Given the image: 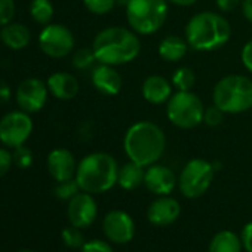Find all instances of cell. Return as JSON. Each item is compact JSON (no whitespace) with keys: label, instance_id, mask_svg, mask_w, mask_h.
<instances>
[{"label":"cell","instance_id":"cell-1","mask_svg":"<svg viewBox=\"0 0 252 252\" xmlns=\"http://www.w3.org/2000/svg\"><path fill=\"white\" fill-rule=\"evenodd\" d=\"M91 48L98 64L119 67L129 64L140 57L141 40L140 34L132 29L114 26L96 33Z\"/></svg>","mask_w":252,"mask_h":252},{"label":"cell","instance_id":"cell-2","mask_svg":"<svg viewBox=\"0 0 252 252\" xmlns=\"http://www.w3.org/2000/svg\"><path fill=\"white\" fill-rule=\"evenodd\" d=\"M123 150L129 160L149 168L160 160L166 150V135L152 120H138L125 132Z\"/></svg>","mask_w":252,"mask_h":252},{"label":"cell","instance_id":"cell-3","mask_svg":"<svg viewBox=\"0 0 252 252\" xmlns=\"http://www.w3.org/2000/svg\"><path fill=\"white\" fill-rule=\"evenodd\" d=\"M184 37L193 51L214 52L230 42L231 26L224 15L203 11L194 14L187 21Z\"/></svg>","mask_w":252,"mask_h":252},{"label":"cell","instance_id":"cell-4","mask_svg":"<svg viewBox=\"0 0 252 252\" xmlns=\"http://www.w3.org/2000/svg\"><path fill=\"white\" fill-rule=\"evenodd\" d=\"M117 160L105 152H95L86 155L79 162L74 178L82 191L101 194L117 184Z\"/></svg>","mask_w":252,"mask_h":252},{"label":"cell","instance_id":"cell-5","mask_svg":"<svg viewBox=\"0 0 252 252\" xmlns=\"http://www.w3.org/2000/svg\"><path fill=\"white\" fill-rule=\"evenodd\" d=\"M214 104L225 114H242L252 108V80L243 74H227L212 91Z\"/></svg>","mask_w":252,"mask_h":252},{"label":"cell","instance_id":"cell-6","mask_svg":"<svg viewBox=\"0 0 252 252\" xmlns=\"http://www.w3.org/2000/svg\"><path fill=\"white\" fill-rule=\"evenodd\" d=\"M125 11L129 29L140 36H152L165 26L169 14V2L168 0H128Z\"/></svg>","mask_w":252,"mask_h":252},{"label":"cell","instance_id":"cell-7","mask_svg":"<svg viewBox=\"0 0 252 252\" xmlns=\"http://www.w3.org/2000/svg\"><path fill=\"white\" fill-rule=\"evenodd\" d=\"M205 105L191 91H177L166 102V117L178 129H193L203 123Z\"/></svg>","mask_w":252,"mask_h":252},{"label":"cell","instance_id":"cell-8","mask_svg":"<svg viewBox=\"0 0 252 252\" xmlns=\"http://www.w3.org/2000/svg\"><path fill=\"white\" fill-rule=\"evenodd\" d=\"M215 175V168L211 162L196 158L189 160L178 178V187L184 197L199 199L211 187Z\"/></svg>","mask_w":252,"mask_h":252},{"label":"cell","instance_id":"cell-9","mask_svg":"<svg viewBox=\"0 0 252 252\" xmlns=\"http://www.w3.org/2000/svg\"><path fill=\"white\" fill-rule=\"evenodd\" d=\"M34 129L32 114L24 110H12L0 119V143L8 149L26 146Z\"/></svg>","mask_w":252,"mask_h":252},{"label":"cell","instance_id":"cell-10","mask_svg":"<svg viewBox=\"0 0 252 252\" xmlns=\"http://www.w3.org/2000/svg\"><path fill=\"white\" fill-rule=\"evenodd\" d=\"M37 45L46 57L61 60L73 52L76 40L73 32L67 26L51 23L40 30Z\"/></svg>","mask_w":252,"mask_h":252},{"label":"cell","instance_id":"cell-11","mask_svg":"<svg viewBox=\"0 0 252 252\" xmlns=\"http://www.w3.org/2000/svg\"><path fill=\"white\" fill-rule=\"evenodd\" d=\"M48 98V85L39 77H27L15 89V101L18 107L30 114L39 113L46 105Z\"/></svg>","mask_w":252,"mask_h":252},{"label":"cell","instance_id":"cell-12","mask_svg":"<svg viewBox=\"0 0 252 252\" xmlns=\"http://www.w3.org/2000/svg\"><path fill=\"white\" fill-rule=\"evenodd\" d=\"M102 230L110 242L125 245L131 242L135 234V222L128 212L116 209L104 217Z\"/></svg>","mask_w":252,"mask_h":252},{"label":"cell","instance_id":"cell-13","mask_svg":"<svg viewBox=\"0 0 252 252\" xmlns=\"http://www.w3.org/2000/svg\"><path fill=\"white\" fill-rule=\"evenodd\" d=\"M96 214H98V206L91 193L79 191L73 199L68 200L67 215L71 225L74 227L79 228L89 227L95 221Z\"/></svg>","mask_w":252,"mask_h":252},{"label":"cell","instance_id":"cell-14","mask_svg":"<svg viewBox=\"0 0 252 252\" xmlns=\"http://www.w3.org/2000/svg\"><path fill=\"white\" fill-rule=\"evenodd\" d=\"M178 184V178L174 171L165 165H152L146 169L144 186L156 196H169Z\"/></svg>","mask_w":252,"mask_h":252},{"label":"cell","instance_id":"cell-15","mask_svg":"<svg viewBox=\"0 0 252 252\" xmlns=\"http://www.w3.org/2000/svg\"><path fill=\"white\" fill-rule=\"evenodd\" d=\"M77 165L79 163L76 162L74 155L68 149H64V147L54 149L48 155V159H46L48 172L57 183L73 180L76 177Z\"/></svg>","mask_w":252,"mask_h":252},{"label":"cell","instance_id":"cell-16","mask_svg":"<svg viewBox=\"0 0 252 252\" xmlns=\"http://www.w3.org/2000/svg\"><path fill=\"white\" fill-rule=\"evenodd\" d=\"M181 214V205L171 196H159L147 209V218L153 225L165 227L174 224Z\"/></svg>","mask_w":252,"mask_h":252},{"label":"cell","instance_id":"cell-17","mask_svg":"<svg viewBox=\"0 0 252 252\" xmlns=\"http://www.w3.org/2000/svg\"><path fill=\"white\" fill-rule=\"evenodd\" d=\"M92 85L94 88L107 96H114L122 91L123 86V80L120 73L116 70V67L113 65H107V64H98L91 76Z\"/></svg>","mask_w":252,"mask_h":252},{"label":"cell","instance_id":"cell-18","mask_svg":"<svg viewBox=\"0 0 252 252\" xmlns=\"http://www.w3.org/2000/svg\"><path fill=\"white\" fill-rule=\"evenodd\" d=\"M46 85H48L49 94L61 101L74 99L80 89L77 77L70 73H65V71L52 73L46 79Z\"/></svg>","mask_w":252,"mask_h":252},{"label":"cell","instance_id":"cell-19","mask_svg":"<svg viewBox=\"0 0 252 252\" xmlns=\"http://www.w3.org/2000/svg\"><path fill=\"white\" fill-rule=\"evenodd\" d=\"M141 94L149 104L153 105L166 104L168 99L172 96V83L163 76L152 74L143 82Z\"/></svg>","mask_w":252,"mask_h":252},{"label":"cell","instance_id":"cell-20","mask_svg":"<svg viewBox=\"0 0 252 252\" xmlns=\"http://www.w3.org/2000/svg\"><path fill=\"white\" fill-rule=\"evenodd\" d=\"M0 40L12 51H23L32 42V33L27 26L21 23H9L0 29Z\"/></svg>","mask_w":252,"mask_h":252},{"label":"cell","instance_id":"cell-21","mask_svg":"<svg viewBox=\"0 0 252 252\" xmlns=\"http://www.w3.org/2000/svg\"><path fill=\"white\" fill-rule=\"evenodd\" d=\"M189 48L190 46H189L186 37L183 39L177 34H171L160 40L158 54L166 63H178L187 55Z\"/></svg>","mask_w":252,"mask_h":252},{"label":"cell","instance_id":"cell-22","mask_svg":"<svg viewBox=\"0 0 252 252\" xmlns=\"http://www.w3.org/2000/svg\"><path fill=\"white\" fill-rule=\"evenodd\" d=\"M144 175H146L144 166L129 160L119 168L117 184L123 190H135L141 184H144Z\"/></svg>","mask_w":252,"mask_h":252},{"label":"cell","instance_id":"cell-23","mask_svg":"<svg viewBox=\"0 0 252 252\" xmlns=\"http://www.w3.org/2000/svg\"><path fill=\"white\" fill-rule=\"evenodd\" d=\"M242 239L236 233L222 230L212 237L208 252H242Z\"/></svg>","mask_w":252,"mask_h":252},{"label":"cell","instance_id":"cell-24","mask_svg":"<svg viewBox=\"0 0 252 252\" xmlns=\"http://www.w3.org/2000/svg\"><path fill=\"white\" fill-rule=\"evenodd\" d=\"M54 5L51 0H32L30 17L39 26H48L54 18Z\"/></svg>","mask_w":252,"mask_h":252},{"label":"cell","instance_id":"cell-25","mask_svg":"<svg viewBox=\"0 0 252 252\" xmlns=\"http://www.w3.org/2000/svg\"><path fill=\"white\" fill-rule=\"evenodd\" d=\"M171 83L177 91H191L196 83V74L189 67H180L174 71Z\"/></svg>","mask_w":252,"mask_h":252},{"label":"cell","instance_id":"cell-26","mask_svg":"<svg viewBox=\"0 0 252 252\" xmlns=\"http://www.w3.org/2000/svg\"><path fill=\"white\" fill-rule=\"evenodd\" d=\"M95 61H96V58H95L92 48H80V49L74 51V54L71 57V64L76 70H86L91 65H94Z\"/></svg>","mask_w":252,"mask_h":252},{"label":"cell","instance_id":"cell-27","mask_svg":"<svg viewBox=\"0 0 252 252\" xmlns=\"http://www.w3.org/2000/svg\"><path fill=\"white\" fill-rule=\"evenodd\" d=\"M79 191H82V190H80V187H79L76 178L67 180V181H61V183H58L57 187L54 189V193H55V196H57L60 200H70V199H73Z\"/></svg>","mask_w":252,"mask_h":252},{"label":"cell","instance_id":"cell-28","mask_svg":"<svg viewBox=\"0 0 252 252\" xmlns=\"http://www.w3.org/2000/svg\"><path fill=\"white\" fill-rule=\"evenodd\" d=\"M61 237H63V242L67 248H71V249H80L85 243V237L80 231L79 227H67L63 230L61 233Z\"/></svg>","mask_w":252,"mask_h":252},{"label":"cell","instance_id":"cell-29","mask_svg":"<svg viewBox=\"0 0 252 252\" xmlns=\"http://www.w3.org/2000/svg\"><path fill=\"white\" fill-rule=\"evenodd\" d=\"M83 5L94 15H107L117 3L116 0H83Z\"/></svg>","mask_w":252,"mask_h":252},{"label":"cell","instance_id":"cell-30","mask_svg":"<svg viewBox=\"0 0 252 252\" xmlns=\"http://www.w3.org/2000/svg\"><path fill=\"white\" fill-rule=\"evenodd\" d=\"M12 158H14V165L21 168V169H29L33 165V160H34L33 152L26 146L14 149Z\"/></svg>","mask_w":252,"mask_h":252},{"label":"cell","instance_id":"cell-31","mask_svg":"<svg viewBox=\"0 0 252 252\" xmlns=\"http://www.w3.org/2000/svg\"><path fill=\"white\" fill-rule=\"evenodd\" d=\"M224 116L225 113L218 108L215 104L209 105V107H205V113H203V123L209 128H217L220 126L222 122H224Z\"/></svg>","mask_w":252,"mask_h":252},{"label":"cell","instance_id":"cell-32","mask_svg":"<svg viewBox=\"0 0 252 252\" xmlns=\"http://www.w3.org/2000/svg\"><path fill=\"white\" fill-rule=\"evenodd\" d=\"M15 11V0H0V29L14 21Z\"/></svg>","mask_w":252,"mask_h":252},{"label":"cell","instance_id":"cell-33","mask_svg":"<svg viewBox=\"0 0 252 252\" xmlns=\"http://www.w3.org/2000/svg\"><path fill=\"white\" fill-rule=\"evenodd\" d=\"M9 150L11 149H8L5 146L0 147V178L5 177L14 165V158Z\"/></svg>","mask_w":252,"mask_h":252},{"label":"cell","instance_id":"cell-34","mask_svg":"<svg viewBox=\"0 0 252 252\" xmlns=\"http://www.w3.org/2000/svg\"><path fill=\"white\" fill-rule=\"evenodd\" d=\"M80 252H114L113 248L104 240H89L80 248Z\"/></svg>","mask_w":252,"mask_h":252},{"label":"cell","instance_id":"cell-35","mask_svg":"<svg viewBox=\"0 0 252 252\" xmlns=\"http://www.w3.org/2000/svg\"><path fill=\"white\" fill-rule=\"evenodd\" d=\"M240 60H242L243 67L252 74V39L243 45L242 52H240Z\"/></svg>","mask_w":252,"mask_h":252},{"label":"cell","instance_id":"cell-36","mask_svg":"<svg viewBox=\"0 0 252 252\" xmlns=\"http://www.w3.org/2000/svg\"><path fill=\"white\" fill-rule=\"evenodd\" d=\"M215 5L220 12L227 14V12L236 11L242 5V0H215Z\"/></svg>","mask_w":252,"mask_h":252},{"label":"cell","instance_id":"cell-37","mask_svg":"<svg viewBox=\"0 0 252 252\" xmlns=\"http://www.w3.org/2000/svg\"><path fill=\"white\" fill-rule=\"evenodd\" d=\"M240 239H242V245L246 249V252H252V221L243 227V230L240 233Z\"/></svg>","mask_w":252,"mask_h":252},{"label":"cell","instance_id":"cell-38","mask_svg":"<svg viewBox=\"0 0 252 252\" xmlns=\"http://www.w3.org/2000/svg\"><path fill=\"white\" fill-rule=\"evenodd\" d=\"M240 9H242V15L245 17V20L252 24V0H242Z\"/></svg>","mask_w":252,"mask_h":252},{"label":"cell","instance_id":"cell-39","mask_svg":"<svg viewBox=\"0 0 252 252\" xmlns=\"http://www.w3.org/2000/svg\"><path fill=\"white\" fill-rule=\"evenodd\" d=\"M11 96H12L11 88L5 82H0V102H8Z\"/></svg>","mask_w":252,"mask_h":252},{"label":"cell","instance_id":"cell-40","mask_svg":"<svg viewBox=\"0 0 252 252\" xmlns=\"http://www.w3.org/2000/svg\"><path fill=\"white\" fill-rule=\"evenodd\" d=\"M169 3L175 5V6H181V8H189V6H193L197 0H168Z\"/></svg>","mask_w":252,"mask_h":252},{"label":"cell","instance_id":"cell-41","mask_svg":"<svg viewBox=\"0 0 252 252\" xmlns=\"http://www.w3.org/2000/svg\"><path fill=\"white\" fill-rule=\"evenodd\" d=\"M20 252H36V251H33V249H21Z\"/></svg>","mask_w":252,"mask_h":252}]
</instances>
